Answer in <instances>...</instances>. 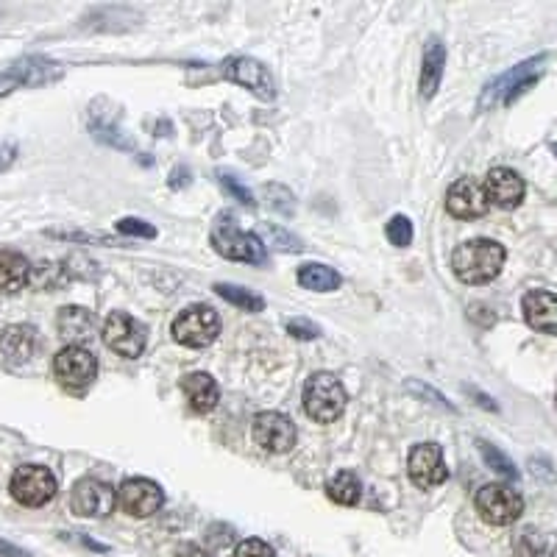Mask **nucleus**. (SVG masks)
I'll return each mask as SVG.
<instances>
[{
  "label": "nucleus",
  "instance_id": "21",
  "mask_svg": "<svg viewBox=\"0 0 557 557\" xmlns=\"http://www.w3.org/2000/svg\"><path fill=\"white\" fill-rule=\"evenodd\" d=\"M182 390L195 413H209V410H215V404L221 399L218 382L209 374H204V371H195V374L184 376Z\"/></svg>",
  "mask_w": 557,
  "mask_h": 557
},
{
  "label": "nucleus",
  "instance_id": "28",
  "mask_svg": "<svg viewBox=\"0 0 557 557\" xmlns=\"http://www.w3.org/2000/svg\"><path fill=\"white\" fill-rule=\"evenodd\" d=\"M480 452H482V460H485L488 468H493L496 474H502V477H507V480H519V471H516L513 460H510L505 452H499V449L491 446L488 441H480Z\"/></svg>",
  "mask_w": 557,
  "mask_h": 557
},
{
  "label": "nucleus",
  "instance_id": "12",
  "mask_svg": "<svg viewBox=\"0 0 557 557\" xmlns=\"http://www.w3.org/2000/svg\"><path fill=\"white\" fill-rule=\"evenodd\" d=\"M251 435H254L257 446L273 454H287L296 446L298 438L296 424L285 413H276V410L257 413L254 424H251Z\"/></svg>",
  "mask_w": 557,
  "mask_h": 557
},
{
  "label": "nucleus",
  "instance_id": "5",
  "mask_svg": "<svg viewBox=\"0 0 557 557\" xmlns=\"http://www.w3.org/2000/svg\"><path fill=\"white\" fill-rule=\"evenodd\" d=\"M62 73H65V67L48 56H20V59L0 67V98L20 90V87H42V84L59 81Z\"/></svg>",
  "mask_w": 557,
  "mask_h": 557
},
{
  "label": "nucleus",
  "instance_id": "18",
  "mask_svg": "<svg viewBox=\"0 0 557 557\" xmlns=\"http://www.w3.org/2000/svg\"><path fill=\"white\" fill-rule=\"evenodd\" d=\"M521 310L527 324L535 332H544V335H557V296L555 293H546V290H530L524 301H521Z\"/></svg>",
  "mask_w": 557,
  "mask_h": 557
},
{
  "label": "nucleus",
  "instance_id": "2",
  "mask_svg": "<svg viewBox=\"0 0 557 557\" xmlns=\"http://www.w3.org/2000/svg\"><path fill=\"white\" fill-rule=\"evenodd\" d=\"M212 248L234 262H248V265H265L268 262V248L262 243L257 234L243 232L232 215H221L215 226H212Z\"/></svg>",
  "mask_w": 557,
  "mask_h": 557
},
{
  "label": "nucleus",
  "instance_id": "24",
  "mask_svg": "<svg viewBox=\"0 0 557 557\" xmlns=\"http://www.w3.org/2000/svg\"><path fill=\"white\" fill-rule=\"evenodd\" d=\"M298 285L304 290H312V293H332V290L343 285V279H340V273L335 268L310 262V265L298 268Z\"/></svg>",
  "mask_w": 557,
  "mask_h": 557
},
{
  "label": "nucleus",
  "instance_id": "35",
  "mask_svg": "<svg viewBox=\"0 0 557 557\" xmlns=\"http://www.w3.org/2000/svg\"><path fill=\"white\" fill-rule=\"evenodd\" d=\"M268 234H271V237H276V240H279V243H282V251H301V246H298V240H293V237H287L285 232H282V229H276V226H268Z\"/></svg>",
  "mask_w": 557,
  "mask_h": 557
},
{
  "label": "nucleus",
  "instance_id": "23",
  "mask_svg": "<svg viewBox=\"0 0 557 557\" xmlns=\"http://www.w3.org/2000/svg\"><path fill=\"white\" fill-rule=\"evenodd\" d=\"M31 282V265L17 251H0V293H17Z\"/></svg>",
  "mask_w": 557,
  "mask_h": 557
},
{
  "label": "nucleus",
  "instance_id": "34",
  "mask_svg": "<svg viewBox=\"0 0 557 557\" xmlns=\"http://www.w3.org/2000/svg\"><path fill=\"white\" fill-rule=\"evenodd\" d=\"M17 154H20V151H17V143H0V173L12 168Z\"/></svg>",
  "mask_w": 557,
  "mask_h": 557
},
{
  "label": "nucleus",
  "instance_id": "15",
  "mask_svg": "<svg viewBox=\"0 0 557 557\" xmlns=\"http://www.w3.org/2000/svg\"><path fill=\"white\" fill-rule=\"evenodd\" d=\"M491 207L488 195H485V184H480L477 179H460L449 187L446 193V209L449 215L457 221H474L482 218Z\"/></svg>",
  "mask_w": 557,
  "mask_h": 557
},
{
  "label": "nucleus",
  "instance_id": "14",
  "mask_svg": "<svg viewBox=\"0 0 557 557\" xmlns=\"http://www.w3.org/2000/svg\"><path fill=\"white\" fill-rule=\"evenodd\" d=\"M117 502L123 507V513H129L131 519H148V516H154V513L162 510L165 493L154 480L134 477V480H126L120 485Z\"/></svg>",
  "mask_w": 557,
  "mask_h": 557
},
{
  "label": "nucleus",
  "instance_id": "26",
  "mask_svg": "<svg viewBox=\"0 0 557 557\" xmlns=\"http://www.w3.org/2000/svg\"><path fill=\"white\" fill-rule=\"evenodd\" d=\"M215 293L223 298V301H229L234 307H240V310L246 312H262L265 310V298L257 296L254 290H246V287L240 285H215Z\"/></svg>",
  "mask_w": 557,
  "mask_h": 557
},
{
  "label": "nucleus",
  "instance_id": "22",
  "mask_svg": "<svg viewBox=\"0 0 557 557\" xmlns=\"http://www.w3.org/2000/svg\"><path fill=\"white\" fill-rule=\"evenodd\" d=\"M443 67H446V48L441 37H429L424 48V67H421V95L432 98L441 87Z\"/></svg>",
  "mask_w": 557,
  "mask_h": 557
},
{
  "label": "nucleus",
  "instance_id": "37",
  "mask_svg": "<svg viewBox=\"0 0 557 557\" xmlns=\"http://www.w3.org/2000/svg\"><path fill=\"white\" fill-rule=\"evenodd\" d=\"M552 151H555V156H557V143H555V145H552Z\"/></svg>",
  "mask_w": 557,
  "mask_h": 557
},
{
  "label": "nucleus",
  "instance_id": "10",
  "mask_svg": "<svg viewBox=\"0 0 557 557\" xmlns=\"http://www.w3.org/2000/svg\"><path fill=\"white\" fill-rule=\"evenodd\" d=\"M53 376L67 390L90 388L98 376V360L84 346H65L53 357Z\"/></svg>",
  "mask_w": 557,
  "mask_h": 557
},
{
  "label": "nucleus",
  "instance_id": "8",
  "mask_svg": "<svg viewBox=\"0 0 557 557\" xmlns=\"http://www.w3.org/2000/svg\"><path fill=\"white\" fill-rule=\"evenodd\" d=\"M14 502L23 507H42L51 502L59 485L56 477L51 474V468L45 466H20L14 471L12 482H9Z\"/></svg>",
  "mask_w": 557,
  "mask_h": 557
},
{
  "label": "nucleus",
  "instance_id": "16",
  "mask_svg": "<svg viewBox=\"0 0 557 557\" xmlns=\"http://www.w3.org/2000/svg\"><path fill=\"white\" fill-rule=\"evenodd\" d=\"M407 471L418 488H435L449 480V468L443 463V452L438 443H418L410 452Z\"/></svg>",
  "mask_w": 557,
  "mask_h": 557
},
{
  "label": "nucleus",
  "instance_id": "13",
  "mask_svg": "<svg viewBox=\"0 0 557 557\" xmlns=\"http://www.w3.org/2000/svg\"><path fill=\"white\" fill-rule=\"evenodd\" d=\"M223 76L234 81V84H240V87H246L248 92H254L262 101H273L276 98V81H273L271 70L262 65V62H257V59H251V56H232V59H226L223 62Z\"/></svg>",
  "mask_w": 557,
  "mask_h": 557
},
{
  "label": "nucleus",
  "instance_id": "27",
  "mask_svg": "<svg viewBox=\"0 0 557 557\" xmlns=\"http://www.w3.org/2000/svg\"><path fill=\"white\" fill-rule=\"evenodd\" d=\"M555 549L538 530H524L516 538V557H552Z\"/></svg>",
  "mask_w": 557,
  "mask_h": 557
},
{
  "label": "nucleus",
  "instance_id": "3",
  "mask_svg": "<svg viewBox=\"0 0 557 557\" xmlns=\"http://www.w3.org/2000/svg\"><path fill=\"white\" fill-rule=\"evenodd\" d=\"M544 65H546V53H541V56H532V59H527V62L510 67L507 73L493 78L491 84L482 90L480 109H493V106L513 104L516 98H521L524 92L530 90L538 78L544 76Z\"/></svg>",
  "mask_w": 557,
  "mask_h": 557
},
{
  "label": "nucleus",
  "instance_id": "11",
  "mask_svg": "<svg viewBox=\"0 0 557 557\" xmlns=\"http://www.w3.org/2000/svg\"><path fill=\"white\" fill-rule=\"evenodd\" d=\"M117 505V491L95 477H81L70 493V507L81 519H106Z\"/></svg>",
  "mask_w": 557,
  "mask_h": 557
},
{
  "label": "nucleus",
  "instance_id": "25",
  "mask_svg": "<svg viewBox=\"0 0 557 557\" xmlns=\"http://www.w3.org/2000/svg\"><path fill=\"white\" fill-rule=\"evenodd\" d=\"M326 496L335 502V505L354 507L363 496V482L354 471H337L332 480L326 482Z\"/></svg>",
  "mask_w": 557,
  "mask_h": 557
},
{
  "label": "nucleus",
  "instance_id": "1",
  "mask_svg": "<svg viewBox=\"0 0 557 557\" xmlns=\"http://www.w3.org/2000/svg\"><path fill=\"white\" fill-rule=\"evenodd\" d=\"M505 260L507 251L502 243L477 237V240H466L463 246L454 248L452 271L466 285H488L502 273Z\"/></svg>",
  "mask_w": 557,
  "mask_h": 557
},
{
  "label": "nucleus",
  "instance_id": "31",
  "mask_svg": "<svg viewBox=\"0 0 557 557\" xmlns=\"http://www.w3.org/2000/svg\"><path fill=\"white\" fill-rule=\"evenodd\" d=\"M115 229L120 234H129V237H145V240H154L156 229L148 221H140V218H123V221L115 223Z\"/></svg>",
  "mask_w": 557,
  "mask_h": 557
},
{
  "label": "nucleus",
  "instance_id": "33",
  "mask_svg": "<svg viewBox=\"0 0 557 557\" xmlns=\"http://www.w3.org/2000/svg\"><path fill=\"white\" fill-rule=\"evenodd\" d=\"M287 332L298 340H315V337L321 335V329L307 321V318H296V321H287Z\"/></svg>",
  "mask_w": 557,
  "mask_h": 557
},
{
  "label": "nucleus",
  "instance_id": "9",
  "mask_svg": "<svg viewBox=\"0 0 557 557\" xmlns=\"http://www.w3.org/2000/svg\"><path fill=\"white\" fill-rule=\"evenodd\" d=\"M104 343L106 349H112L120 357H140L148 343V329L137 318H131L129 312H109L104 321Z\"/></svg>",
  "mask_w": 557,
  "mask_h": 557
},
{
  "label": "nucleus",
  "instance_id": "20",
  "mask_svg": "<svg viewBox=\"0 0 557 557\" xmlns=\"http://www.w3.org/2000/svg\"><path fill=\"white\" fill-rule=\"evenodd\" d=\"M56 329L70 346H81L95 337V315L84 307H65V310H59Z\"/></svg>",
  "mask_w": 557,
  "mask_h": 557
},
{
  "label": "nucleus",
  "instance_id": "36",
  "mask_svg": "<svg viewBox=\"0 0 557 557\" xmlns=\"http://www.w3.org/2000/svg\"><path fill=\"white\" fill-rule=\"evenodd\" d=\"M179 557H209L201 546H195V544H187V546H182L179 549Z\"/></svg>",
  "mask_w": 557,
  "mask_h": 557
},
{
  "label": "nucleus",
  "instance_id": "30",
  "mask_svg": "<svg viewBox=\"0 0 557 557\" xmlns=\"http://www.w3.org/2000/svg\"><path fill=\"white\" fill-rule=\"evenodd\" d=\"M218 179H221L223 190L232 195V198H237L240 204H246V207H254V204H257V201H254V193H251L246 184L240 182L234 173H229V170H218Z\"/></svg>",
  "mask_w": 557,
  "mask_h": 557
},
{
  "label": "nucleus",
  "instance_id": "4",
  "mask_svg": "<svg viewBox=\"0 0 557 557\" xmlns=\"http://www.w3.org/2000/svg\"><path fill=\"white\" fill-rule=\"evenodd\" d=\"M346 388L335 374L329 371H318L307 379L304 385V413L310 415L318 424H332L337 421L343 410H346Z\"/></svg>",
  "mask_w": 557,
  "mask_h": 557
},
{
  "label": "nucleus",
  "instance_id": "29",
  "mask_svg": "<svg viewBox=\"0 0 557 557\" xmlns=\"http://www.w3.org/2000/svg\"><path fill=\"white\" fill-rule=\"evenodd\" d=\"M385 232H388V240L396 248H407L413 243V221L404 218V215H393Z\"/></svg>",
  "mask_w": 557,
  "mask_h": 557
},
{
  "label": "nucleus",
  "instance_id": "6",
  "mask_svg": "<svg viewBox=\"0 0 557 557\" xmlns=\"http://www.w3.org/2000/svg\"><path fill=\"white\" fill-rule=\"evenodd\" d=\"M221 335V318L207 304H193L176 315L173 321V337L187 349H207Z\"/></svg>",
  "mask_w": 557,
  "mask_h": 557
},
{
  "label": "nucleus",
  "instance_id": "32",
  "mask_svg": "<svg viewBox=\"0 0 557 557\" xmlns=\"http://www.w3.org/2000/svg\"><path fill=\"white\" fill-rule=\"evenodd\" d=\"M234 557H276V552L265 541H260V538H246V541L237 544Z\"/></svg>",
  "mask_w": 557,
  "mask_h": 557
},
{
  "label": "nucleus",
  "instance_id": "17",
  "mask_svg": "<svg viewBox=\"0 0 557 557\" xmlns=\"http://www.w3.org/2000/svg\"><path fill=\"white\" fill-rule=\"evenodd\" d=\"M524 179L513 168H493L485 176V195L499 209H516L524 201Z\"/></svg>",
  "mask_w": 557,
  "mask_h": 557
},
{
  "label": "nucleus",
  "instance_id": "7",
  "mask_svg": "<svg viewBox=\"0 0 557 557\" xmlns=\"http://www.w3.org/2000/svg\"><path fill=\"white\" fill-rule=\"evenodd\" d=\"M477 513L482 516V521H488L493 527H507L513 521H519V516L524 513V499L516 488L491 482L477 493Z\"/></svg>",
  "mask_w": 557,
  "mask_h": 557
},
{
  "label": "nucleus",
  "instance_id": "19",
  "mask_svg": "<svg viewBox=\"0 0 557 557\" xmlns=\"http://www.w3.org/2000/svg\"><path fill=\"white\" fill-rule=\"evenodd\" d=\"M37 351V329L26 324H12L0 332V354L12 365H23Z\"/></svg>",
  "mask_w": 557,
  "mask_h": 557
}]
</instances>
